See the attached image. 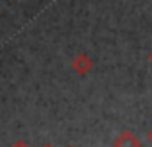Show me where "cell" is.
I'll list each match as a JSON object with an SVG mask.
<instances>
[{"mask_svg": "<svg viewBox=\"0 0 152 147\" xmlns=\"http://www.w3.org/2000/svg\"><path fill=\"white\" fill-rule=\"evenodd\" d=\"M150 61H152V54H150Z\"/></svg>", "mask_w": 152, "mask_h": 147, "instance_id": "6", "label": "cell"}, {"mask_svg": "<svg viewBox=\"0 0 152 147\" xmlns=\"http://www.w3.org/2000/svg\"><path fill=\"white\" fill-rule=\"evenodd\" d=\"M43 147H52V145H43Z\"/></svg>", "mask_w": 152, "mask_h": 147, "instance_id": "5", "label": "cell"}, {"mask_svg": "<svg viewBox=\"0 0 152 147\" xmlns=\"http://www.w3.org/2000/svg\"><path fill=\"white\" fill-rule=\"evenodd\" d=\"M11 147H29V143H25L23 140H18V142H15Z\"/></svg>", "mask_w": 152, "mask_h": 147, "instance_id": "3", "label": "cell"}, {"mask_svg": "<svg viewBox=\"0 0 152 147\" xmlns=\"http://www.w3.org/2000/svg\"><path fill=\"white\" fill-rule=\"evenodd\" d=\"M113 147H141V142L138 140V136L131 131H124L122 135L116 136V140L113 142Z\"/></svg>", "mask_w": 152, "mask_h": 147, "instance_id": "2", "label": "cell"}, {"mask_svg": "<svg viewBox=\"0 0 152 147\" xmlns=\"http://www.w3.org/2000/svg\"><path fill=\"white\" fill-rule=\"evenodd\" d=\"M91 68H93V61H91L86 54L75 56L73 61H72V70L77 74V76H86V74H90Z\"/></svg>", "mask_w": 152, "mask_h": 147, "instance_id": "1", "label": "cell"}, {"mask_svg": "<svg viewBox=\"0 0 152 147\" xmlns=\"http://www.w3.org/2000/svg\"><path fill=\"white\" fill-rule=\"evenodd\" d=\"M70 147H73V145H70Z\"/></svg>", "mask_w": 152, "mask_h": 147, "instance_id": "7", "label": "cell"}, {"mask_svg": "<svg viewBox=\"0 0 152 147\" xmlns=\"http://www.w3.org/2000/svg\"><path fill=\"white\" fill-rule=\"evenodd\" d=\"M147 138H148V142H150V145H152V129L148 131V135H147Z\"/></svg>", "mask_w": 152, "mask_h": 147, "instance_id": "4", "label": "cell"}]
</instances>
